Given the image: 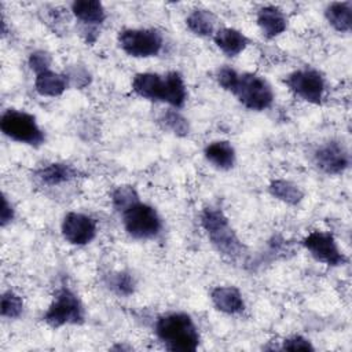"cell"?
<instances>
[{
	"instance_id": "14",
	"label": "cell",
	"mask_w": 352,
	"mask_h": 352,
	"mask_svg": "<svg viewBox=\"0 0 352 352\" xmlns=\"http://www.w3.org/2000/svg\"><path fill=\"white\" fill-rule=\"evenodd\" d=\"M209 298L214 309L224 315L235 316L243 314L246 309L243 294L234 285L214 286L209 293Z\"/></svg>"
},
{
	"instance_id": "27",
	"label": "cell",
	"mask_w": 352,
	"mask_h": 352,
	"mask_svg": "<svg viewBox=\"0 0 352 352\" xmlns=\"http://www.w3.org/2000/svg\"><path fill=\"white\" fill-rule=\"evenodd\" d=\"M51 65H52V56L45 50H34L28 56V66L32 70V73H34V76L43 72L51 70Z\"/></svg>"
},
{
	"instance_id": "1",
	"label": "cell",
	"mask_w": 352,
	"mask_h": 352,
	"mask_svg": "<svg viewBox=\"0 0 352 352\" xmlns=\"http://www.w3.org/2000/svg\"><path fill=\"white\" fill-rule=\"evenodd\" d=\"M132 92L144 100L165 103L172 109H183L188 99L187 84L183 74L177 70L166 73L140 72L132 77Z\"/></svg>"
},
{
	"instance_id": "22",
	"label": "cell",
	"mask_w": 352,
	"mask_h": 352,
	"mask_svg": "<svg viewBox=\"0 0 352 352\" xmlns=\"http://www.w3.org/2000/svg\"><path fill=\"white\" fill-rule=\"evenodd\" d=\"M268 192L272 198L289 205V206H297L302 202L305 192L304 190L286 179H274L268 184Z\"/></svg>"
},
{
	"instance_id": "25",
	"label": "cell",
	"mask_w": 352,
	"mask_h": 352,
	"mask_svg": "<svg viewBox=\"0 0 352 352\" xmlns=\"http://www.w3.org/2000/svg\"><path fill=\"white\" fill-rule=\"evenodd\" d=\"M110 201L113 209L121 214L126 209H129L132 205L140 201V195L138 190L131 184H120L114 187V190L110 194Z\"/></svg>"
},
{
	"instance_id": "6",
	"label": "cell",
	"mask_w": 352,
	"mask_h": 352,
	"mask_svg": "<svg viewBox=\"0 0 352 352\" xmlns=\"http://www.w3.org/2000/svg\"><path fill=\"white\" fill-rule=\"evenodd\" d=\"M230 94L250 111L268 110L275 100V92L270 81L264 76L252 72L239 73Z\"/></svg>"
},
{
	"instance_id": "7",
	"label": "cell",
	"mask_w": 352,
	"mask_h": 352,
	"mask_svg": "<svg viewBox=\"0 0 352 352\" xmlns=\"http://www.w3.org/2000/svg\"><path fill=\"white\" fill-rule=\"evenodd\" d=\"M121 223L124 231L136 241H153L160 236L164 221L158 210L142 199L122 212Z\"/></svg>"
},
{
	"instance_id": "16",
	"label": "cell",
	"mask_w": 352,
	"mask_h": 352,
	"mask_svg": "<svg viewBox=\"0 0 352 352\" xmlns=\"http://www.w3.org/2000/svg\"><path fill=\"white\" fill-rule=\"evenodd\" d=\"M80 169L69 162H47L34 170V177L44 186L56 187L72 180H76L80 176Z\"/></svg>"
},
{
	"instance_id": "13",
	"label": "cell",
	"mask_w": 352,
	"mask_h": 352,
	"mask_svg": "<svg viewBox=\"0 0 352 352\" xmlns=\"http://www.w3.org/2000/svg\"><path fill=\"white\" fill-rule=\"evenodd\" d=\"M70 12L81 25V30L87 43L91 44V34L98 38L99 26L107 19V11L99 0H76L70 3Z\"/></svg>"
},
{
	"instance_id": "9",
	"label": "cell",
	"mask_w": 352,
	"mask_h": 352,
	"mask_svg": "<svg viewBox=\"0 0 352 352\" xmlns=\"http://www.w3.org/2000/svg\"><path fill=\"white\" fill-rule=\"evenodd\" d=\"M283 84L297 99L309 104L320 106L326 98V77L318 69L309 66L287 73L283 78Z\"/></svg>"
},
{
	"instance_id": "11",
	"label": "cell",
	"mask_w": 352,
	"mask_h": 352,
	"mask_svg": "<svg viewBox=\"0 0 352 352\" xmlns=\"http://www.w3.org/2000/svg\"><path fill=\"white\" fill-rule=\"evenodd\" d=\"M315 166L327 176H340L351 165V154L348 147L337 139L319 144L312 153Z\"/></svg>"
},
{
	"instance_id": "15",
	"label": "cell",
	"mask_w": 352,
	"mask_h": 352,
	"mask_svg": "<svg viewBox=\"0 0 352 352\" xmlns=\"http://www.w3.org/2000/svg\"><path fill=\"white\" fill-rule=\"evenodd\" d=\"M256 25L267 40H272L287 30L289 18L286 12L278 6L267 4L257 10Z\"/></svg>"
},
{
	"instance_id": "23",
	"label": "cell",
	"mask_w": 352,
	"mask_h": 352,
	"mask_svg": "<svg viewBox=\"0 0 352 352\" xmlns=\"http://www.w3.org/2000/svg\"><path fill=\"white\" fill-rule=\"evenodd\" d=\"M157 122L165 132L172 133L177 138H186L191 132L190 121L177 109L168 107L162 110L157 118Z\"/></svg>"
},
{
	"instance_id": "21",
	"label": "cell",
	"mask_w": 352,
	"mask_h": 352,
	"mask_svg": "<svg viewBox=\"0 0 352 352\" xmlns=\"http://www.w3.org/2000/svg\"><path fill=\"white\" fill-rule=\"evenodd\" d=\"M326 22L338 33H349L352 29V1L329 3L323 11Z\"/></svg>"
},
{
	"instance_id": "29",
	"label": "cell",
	"mask_w": 352,
	"mask_h": 352,
	"mask_svg": "<svg viewBox=\"0 0 352 352\" xmlns=\"http://www.w3.org/2000/svg\"><path fill=\"white\" fill-rule=\"evenodd\" d=\"M238 76H239V72H236L234 67L227 66V65L217 67V70L214 73V78H216L217 85L221 89L227 91L228 94L234 88V85H235V82L238 80Z\"/></svg>"
},
{
	"instance_id": "26",
	"label": "cell",
	"mask_w": 352,
	"mask_h": 352,
	"mask_svg": "<svg viewBox=\"0 0 352 352\" xmlns=\"http://www.w3.org/2000/svg\"><path fill=\"white\" fill-rule=\"evenodd\" d=\"M25 309V302L21 294L8 289L1 293L0 298V315L4 319H18Z\"/></svg>"
},
{
	"instance_id": "18",
	"label": "cell",
	"mask_w": 352,
	"mask_h": 352,
	"mask_svg": "<svg viewBox=\"0 0 352 352\" xmlns=\"http://www.w3.org/2000/svg\"><path fill=\"white\" fill-rule=\"evenodd\" d=\"M204 157L208 164L221 172L231 170L236 165V150L230 140L219 139L204 147Z\"/></svg>"
},
{
	"instance_id": "30",
	"label": "cell",
	"mask_w": 352,
	"mask_h": 352,
	"mask_svg": "<svg viewBox=\"0 0 352 352\" xmlns=\"http://www.w3.org/2000/svg\"><path fill=\"white\" fill-rule=\"evenodd\" d=\"M280 349H286V351H314L315 346L312 345V342L301 336V334H293L290 337H286L282 341V346Z\"/></svg>"
},
{
	"instance_id": "31",
	"label": "cell",
	"mask_w": 352,
	"mask_h": 352,
	"mask_svg": "<svg viewBox=\"0 0 352 352\" xmlns=\"http://www.w3.org/2000/svg\"><path fill=\"white\" fill-rule=\"evenodd\" d=\"M15 219V209L14 205L11 204V201L8 199V197L6 194H3V199H1V209H0V226L4 228L8 224H11Z\"/></svg>"
},
{
	"instance_id": "3",
	"label": "cell",
	"mask_w": 352,
	"mask_h": 352,
	"mask_svg": "<svg viewBox=\"0 0 352 352\" xmlns=\"http://www.w3.org/2000/svg\"><path fill=\"white\" fill-rule=\"evenodd\" d=\"M199 224L217 253L234 263L243 258L246 246L221 208L214 205L205 206L199 213Z\"/></svg>"
},
{
	"instance_id": "19",
	"label": "cell",
	"mask_w": 352,
	"mask_h": 352,
	"mask_svg": "<svg viewBox=\"0 0 352 352\" xmlns=\"http://www.w3.org/2000/svg\"><path fill=\"white\" fill-rule=\"evenodd\" d=\"M34 91L44 98H59L69 88L70 82L65 72L47 70L34 76Z\"/></svg>"
},
{
	"instance_id": "12",
	"label": "cell",
	"mask_w": 352,
	"mask_h": 352,
	"mask_svg": "<svg viewBox=\"0 0 352 352\" xmlns=\"http://www.w3.org/2000/svg\"><path fill=\"white\" fill-rule=\"evenodd\" d=\"M60 234L69 245L87 246L98 235V220L88 213L70 210L60 221Z\"/></svg>"
},
{
	"instance_id": "28",
	"label": "cell",
	"mask_w": 352,
	"mask_h": 352,
	"mask_svg": "<svg viewBox=\"0 0 352 352\" xmlns=\"http://www.w3.org/2000/svg\"><path fill=\"white\" fill-rule=\"evenodd\" d=\"M65 73L69 78L70 87L84 88V87L89 85V82L92 80L89 70L82 65H73L67 70H65Z\"/></svg>"
},
{
	"instance_id": "8",
	"label": "cell",
	"mask_w": 352,
	"mask_h": 352,
	"mask_svg": "<svg viewBox=\"0 0 352 352\" xmlns=\"http://www.w3.org/2000/svg\"><path fill=\"white\" fill-rule=\"evenodd\" d=\"M117 44L128 56L147 59L162 52L165 38L155 28H125L117 33Z\"/></svg>"
},
{
	"instance_id": "5",
	"label": "cell",
	"mask_w": 352,
	"mask_h": 352,
	"mask_svg": "<svg viewBox=\"0 0 352 352\" xmlns=\"http://www.w3.org/2000/svg\"><path fill=\"white\" fill-rule=\"evenodd\" d=\"M0 131L12 142L26 144L34 148L45 143V132L37 122V118L19 109H7L0 117Z\"/></svg>"
},
{
	"instance_id": "24",
	"label": "cell",
	"mask_w": 352,
	"mask_h": 352,
	"mask_svg": "<svg viewBox=\"0 0 352 352\" xmlns=\"http://www.w3.org/2000/svg\"><path fill=\"white\" fill-rule=\"evenodd\" d=\"M136 285V278L128 271H113L106 276V286L118 297L132 296Z\"/></svg>"
},
{
	"instance_id": "17",
	"label": "cell",
	"mask_w": 352,
	"mask_h": 352,
	"mask_svg": "<svg viewBox=\"0 0 352 352\" xmlns=\"http://www.w3.org/2000/svg\"><path fill=\"white\" fill-rule=\"evenodd\" d=\"M216 48L227 58H236L250 45V38L239 29L221 26L212 37Z\"/></svg>"
},
{
	"instance_id": "2",
	"label": "cell",
	"mask_w": 352,
	"mask_h": 352,
	"mask_svg": "<svg viewBox=\"0 0 352 352\" xmlns=\"http://www.w3.org/2000/svg\"><path fill=\"white\" fill-rule=\"evenodd\" d=\"M154 336L165 349L194 352L201 345V333L194 318L183 311H169L157 316Z\"/></svg>"
},
{
	"instance_id": "20",
	"label": "cell",
	"mask_w": 352,
	"mask_h": 352,
	"mask_svg": "<svg viewBox=\"0 0 352 352\" xmlns=\"http://www.w3.org/2000/svg\"><path fill=\"white\" fill-rule=\"evenodd\" d=\"M217 22V16L208 8H194L186 16L187 29L201 38H212L219 29Z\"/></svg>"
},
{
	"instance_id": "10",
	"label": "cell",
	"mask_w": 352,
	"mask_h": 352,
	"mask_svg": "<svg viewBox=\"0 0 352 352\" xmlns=\"http://www.w3.org/2000/svg\"><path fill=\"white\" fill-rule=\"evenodd\" d=\"M301 246L318 263L327 267H342L348 264V256L340 248L330 231L314 230L301 239Z\"/></svg>"
},
{
	"instance_id": "4",
	"label": "cell",
	"mask_w": 352,
	"mask_h": 352,
	"mask_svg": "<svg viewBox=\"0 0 352 352\" xmlns=\"http://www.w3.org/2000/svg\"><path fill=\"white\" fill-rule=\"evenodd\" d=\"M87 311L81 297L67 285L56 289L50 305L44 311L41 320L51 329L65 326H81L85 323Z\"/></svg>"
}]
</instances>
